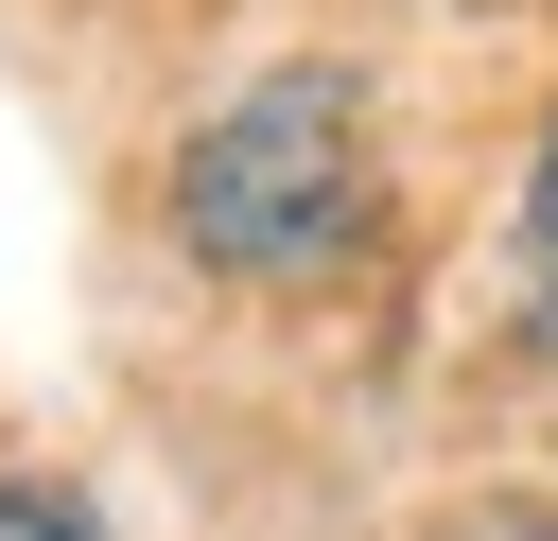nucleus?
I'll list each match as a JSON object with an SVG mask.
<instances>
[{
	"instance_id": "nucleus-1",
	"label": "nucleus",
	"mask_w": 558,
	"mask_h": 541,
	"mask_svg": "<svg viewBox=\"0 0 558 541\" xmlns=\"http://www.w3.org/2000/svg\"><path fill=\"white\" fill-rule=\"evenodd\" d=\"M174 227H192V262H227V279H331V262L366 244V122H349V87H331V70L244 87V105L192 140Z\"/></svg>"
},
{
	"instance_id": "nucleus-2",
	"label": "nucleus",
	"mask_w": 558,
	"mask_h": 541,
	"mask_svg": "<svg viewBox=\"0 0 558 541\" xmlns=\"http://www.w3.org/2000/svg\"><path fill=\"white\" fill-rule=\"evenodd\" d=\"M523 297H541V332H558V140H541V175H523Z\"/></svg>"
},
{
	"instance_id": "nucleus-3",
	"label": "nucleus",
	"mask_w": 558,
	"mask_h": 541,
	"mask_svg": "<svg viewBox=\"0 0 558 541\" xmlns=\"http://www.w3.org/2000/svg\"><path fill=\"white\" fill-rule=\"evenodd\" d=\"M0 541H105V524H87L70 489H0Z\"/></svg>"
},
{
	"instance_id": "nucleus-4",
	"label": "nucleus",
	"mask_w": 558,
	"mask_h": 541,
	"mask_svg": "<svg viewBox=\"0 0 558 541\" xmlns=\"http://www.w3.org/2000/svg\"><path fill=\"white\" fill-rule=\"evenodd\" d=\"M471 541H558V524H471Z\"/></svg>"
}]
</instances>
